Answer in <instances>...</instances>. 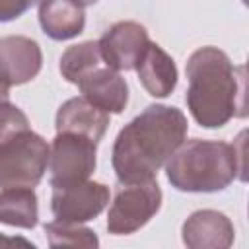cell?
I'll use <instances>...</instances> for the list:
<instances>
[{
	"mask_svg": "<svg viewBox=\"0 0 249 249\" xmlns=\"http://www.w3.org/2000/svg\"><path fill=\"white\" fill-rule=\"evenodd\" d=\"M187 117L169 105H148L115 138L111 163L121 183L156 179L169 156L185 142Z\"/></svg>",
	"mask_w": 249,
	"mask_h": 249,
	"instance_id": "cell-1",
	"label": "cell"
},
{
	"mask_svg": "<svg viewBox=\"0 0 249 249\" xmlns=\"http://www.w3.org/2000/svg\"><path fill=\"white\" fill-rule=\"evenodd\" d=\"M185 72L187 107L200 126L218 128L233 117L247 115L245 66H235L224 51L212 45L196 49L189 56Z\"/></svg>",
	"mask_w": 249,
	"mask_h": 249,
	"instance_id": "cell-2",
	"label": "cell"
},
{
	"mask_svg": "<svg viewBox=\"0 0 249 249\" xmlns=\"http://www.w3.org/2000/svg\"><path fill=\"white\" fill-rule=\"evenodd\" d=\"M193 138L183 142L165 161V175L171 187L185 193H216L233 179H245V142Z\"/></svg>",
	"mask_w": 249,
	"mask_h": 249,
	"instance_id": "cell-3",
	"label": "cell"
},
{
	"mask_svg": "<svg viewBox=\"0 0 249 249\" xmlns=\"http://www.w3.org/2000/svg\"><path fill=\"white\" fill-rule=\"evenodd\" d=\"M51 146L31 128L0 144V187H37L49 167Z\"/></svg>",
	"mask_w": 249,
	"mask_h": 249,
	"instance_id": "cell-4",
	"label": "cell"
},
{
	"mask_svg": "<svg viewBox=\"0 0 249 249\" xmlns=\"http://www.w3.org/2000/svg\"><path fill=\"white\" fill-rule=\"evenodd\" d=\"M161 206V189L156 179L121 183L107 214V230L113 235L138 231Z\"/></svg>",
	"mask_w": 249,
	"mask_h": 249,
	"instance_id": "cell-5",
	"label": "cell"
},
{
	"mask_svg": "<svg viewBox=\"0 0 249 249\" xmlns=\"http://www.w3.org/2000/svg\"><path fill=\"white\" fill-rule=\"evenodd\" d=\"M97 165V142L76 132H56L49 154L51 187L89 179Z\"/></svg>",
	"mask_w": 249,
	"mask_h": 249,
	"instance_id": "cell-6",
	"label": "cell"
},
{
	"mask_svg": "<svg viewBox=\"0 0 249 249\" xmlns=\"http://www.w3.org/2000/svg\"><path fill=\"white\" fill-rule=\"evenodd\" d=\"M109 204V189L97 181H78L70 185L53 187L51 208L56 220L88 222L99 216Z\"/></svg>",
	"mask_w": 249,
	"mask_h": 249,
	"instance_id": "cell-7",
	"label": "cell"
},
{
	"mask_svg": "<svg viewBox=\"0 0 249 249\" xmlns=\"http://www.w3.org/2000/svg\"><path fill=\"white\" fill-rule=\"evenodd\" d=\"M97 43L103 62L113 70L123 72V70H134L136 62L150 45V37L144 25L126 19L113 23Z\"/></svg>",
	"mask_w": 249,
	"mask_h": 249,
	"instance_id": "cell-8",
	"label": "cell"
},
{
	"mask_svg": "<svg viewBox=\"0 0 249 249\" xmlns=\"http://www.w3.org/2000/svg\"><path fill=\"white\" fill-rule=\"evenodd\" d=\"M43 64L37 41L25 35H6L0 39V76L12 86L31 82Z\"/></svg>",
	"mask_w": 249,
	"mask_h": 249,
	"instance_id": "cell-9",
	"label": "cell"
},
{
	"mask_svg": "<svg viewBox=\"0 0 249 249\" xmlns=\"http://www.w3.org/2000/svg\"><path fill=\"white\" fill-rule=\"evenodd\" d=\"M183 243L191 249H228L235 230L231 220L218 210H196L181 228Z\"/></svg>",
	"mask_w": 249,
	"mask_h": 249,
	"instance_id": "cell-10",
	"label": "cell"
},
{
	"mask_svg": "<svg viewBox=\"0 0 249 249\" xmlns=\"http://www.w3.org/2000/svg\"><path fill=\"white\" fill-rule=\"evenodd\" d=\"M78 88L82 97L105 113H123L128 103V86L124 78L105 62L91 70L84 80H80Z\"/></svg>",
	"mask_w": 249,
	"mask_h": 249,
	"instance_id": "cell-11",
	"label": "cell"
},
{
	"mask_svg": "<svg viewBox=\"0 0 249 249\" xmlns=\"http://www.w3.org/2000/svg\"><path fill=\"white\" fill-rule=\"evenodd\" d=\"M109 126V113L89 103L86 97H72L64 101L54 119L56 132H76L99 144Z\"/></svg>",
	"mask_w": 249,
	"mask_h": 249,
	"instance_id": "cell-12",
	"label": "cell"
},
{
	"mask_svg": "<svg viewBox=\"0 0 249 249\" xmlns=\"http://www.w3.org/2000/svg\"><path fill=\"white\" fill-rule=\"evenodd\" d=\"M134 70L140 84L152 97H167L177 86V66L173 58L152 41L136 62Z\"/></svg>",
	"mask_w": 249,
	"mask_h": 249,
	"instance_id": "cell-13",
	"label": "cell"
},
{
	"mask_svg": "<svg viewBox=\"0 0 249 249\" xmlns=\"http://www.w3.org/2000/svg\"><path fill=\"white\" fill-rule=\"evenodd\" d=\"M39 23L47 37L66 41L84 31L86 14L84 8L72 0H41Z\"/></svg>",
	"mask_w": 249,
	"mask_h": 249,
	"instance_id": "cell-14",
	"label": "cell"
},
{
	"mask_svg": "<svg viewBox=\"0 0 249 249\" xmlns=\"http://www.w3.org/2000/svg\"><path fill=\"white\" fill-rule=\"evenodd\" d=\"M37 220L39 206L33 187H6L0 191V224L31 230Z\"/></svg>",
	"mask_w": 249,
	"mask_h": 249,
	"instance_id": "cell-15",
	"label": "cell"
},
{
	"mask_svg": "<svg viewBox=\"0 0 249 249\" xmlns=\"http://www.w3.org/2000/svg\"><path fill=\"white\" fill-rule=\"evenodd\" d=\"M103 64L97 41H84L68 47L60 56V74L66 82L78 86L91 70Z\"/></svg>",
	"mask_w": 249,
	"mask_h": 249,
	"instance_id": "cell-16",
	"label": "cell"
},
{
	"mask_svg": "<svg viewBox=\"0 0 249 249\" xmlns=\"http://www.w3.org/2000/svg\"><path fill=\"white\" fill-rule=\"evenodd\" d=\"M47 241L51 247H86L93 249L99 245V239L93 230L78 224V222H64V220H53L45 224Z\"/></svg>",
	"mask_w": 249,
	"mask_h": 249,
	"instance_id": "cell-17",
	"label": "cell"
},
{
	"mask_svg": "<svg viewBox=\"0 0 249 249\" xmlns=\"http://www.w3.org/2000/svg\"><path fill=\"white\" fill-rule=\"evenodd\" d=\"M27 128H29L27 115L18 105L10 103V99L0 101V144Z\"/></svg>",
	"mask_w": 249,
	"mask_h": 249,
	"instance_id": "cell-18",
	"label": "cell"
},
{
	"mask_svg": "<svg viewBox=\"0 0 249 249\" xmlns=\"http://www.w3.org/2000/svg\"><path fill=\"white\" fill-rule=\"evenodd\" d=\"M41 0H0V21H12Z\"/></svg>",
	"mask_w": 249,
	"mask_h": 249,
	"instance_id": "cell-19",
	"label": "cell"
},
{
	"mask_svg": "<svg viewBox=\"0 0 249 249\" xmlns=\"http://www.w3.org/2000/svg\"><path fill=\"white\" fill-rule=\"evenodd\" d=\"M16 245H21V247H33L31 241L23 239V237H8L4 233H0V247H16Z\"/></svg>",
	"mask_w": 249,
	"mask_h": 249,
	"instance_id": "cell-20",
	"label": "cell"
},
{
	"mask_svg": "<svg viewBox=\"0 0 249 249\" xmlns=\"http://www.w3.org/2000/svg\"><path fill=\"white\" fill-rule=\"evenodd\" d=\"M10 95V84L0 76V101H6Z\"/></svg>",
	"mask_w": 249,
	"mask_h": 249,
	"instance_id": "cell-21",
	"label": "cell"
},
{
	"mask_svg": "<svg viewBox=\"0 0 249 249\" xmlns=\"http://www.w3.org/2000/svg\"><path fill=\"white\" fill-rule=\"evenodd\" d=\"M72 2H76L78 6H82V8H86V6H91V4H95L97 0H72Z\"/></svg>",
	"mask_w": 249,
	"mask_h": 249,
	"instance_id": "cell-22",
	"label": "cell"
},
{
	"mask_svg": "<svg viewBox=\"0 0 249 249\" xmlns=\"http://www.w3.org/2000/svg\"><path fill=\"white\" fill-rule=\"evenodd\" d=\"M243 2H245V0H243Z\"/></svg>",
	"mask_w": 249,
	"mask_h": 249,
	"instance_id": "cell-23",
	"label": "cell"
}]
</instances>
